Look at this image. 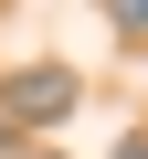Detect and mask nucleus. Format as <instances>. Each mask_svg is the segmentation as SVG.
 <instances>
[{"label": "nucleus", "mask_w": 148, "mask_h": 159, "mask_svg": "<svg viewBox=\"0 0 148 159\" xmlns=\"http://www.w3.org/2000/svg\"><path fill=\"white\" fill-rule=\"evenodd\" d=\"M0 106H11V138H21V127H53V117L74 106V74H63V64H21L11 85H0Z\"/></svg>", "instance_id": "obj_1"}, {"label": "nucleus", "mask_w": 148, "mask_h": 159, "mask_svg": "<svg viewBox=\"0 0 148 159\" xmlns=\"http://www.w3.org/2000/svg\"><path fill=\"white\" fill-rule=\"evenodd\" d=\"M42 159H53V148H42Z\"/></svg>", "instance_id": "obj_4"}, {"label": "nucleus", "mask_w": 148, "mask_h": 159, "mask_svg": "<svg viewBox=\"0 0 148 159\" xmlns=\"http://www.w3.org/2000/svg\"><path fill=\"white\" fill-rule=\"evenodd\" d=\"M116 159H148V138H127V148H116Z\"/></svg>", "instance_id": "obj_3"}, {"label": "nucleus", "mask_w": 148, "mask_h": 159, "mask_svg": "<svg viewBox=\"0 0 148 159\" xmlns=\"http://www.w3.org/2000/svg\"><path fill=\"white\" fill-rule=\"evenodd\" d=\"M106 11H116V21H127V32H137V21H148V0H106Z\"/></svg>", "instance_id": "obj_2"}]
</instances>
